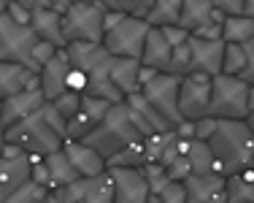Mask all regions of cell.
<instances>
[{"instance_id":"obj_1","label":"cell","mask_w":254,"mask_h":203,"mask_svg":"<svg viewBox=\"0 0 254 203\" xmlns=\"http://www.w3.org/2000/svg\"><path fill=\"white\" fill-rule=\"evenodd\" d=\"M214 154L216 174L222 179L244 174L254 168V125L252 119L233 122V119H216L211 138L205 141Z\"/></svg>"},{"instance_id":"obj_26","label":"cell","mask_w":254,"mask_h":203,"mask_svg":"<svg viewBox=\"0 0 254 203\" xmlns=\"http://www.w3.org/2000/svg\"><path fill=\"white\" fill-rule=\"evenodd\" d=\"M44 165H46V171H49V187H46L49 193H54V190H60V187H65V184H70L78 179V174L70 168L68 157L63 154V149L54 152V154H46Z\"/></svg>"},{"instance_id":"obj_36","label":"cell","mask_w":254,"mask_h":203,"mask_svg":"<svg viewBox=\"0 0 254 203\" xmlns=\"http://www.w3.org/2000/svg\"><path fill=\"white\" fill-rule=\"evenodd\" d=\"M141 174H143V179H146L149 193H152V195H157V193H160V190L165 187L168 182H171L165 171H162L160 165H154V163H152V165H143V168H141Z\"/></svg>"},{"instance_id":"obj_3","label":"cell","mask_w":254,"mask_h":203,"mask_svg":"<svg viewBox=\"0 0 254 203\" xmlns=\"http://www.w3.org/2000/svg\"><path fill=\"white\" fill-rule=\"evenodd\" d=\"M138 138H143V135L138 133V128L132 125L130 109H127L125 103H114L111 109L106 111V117L95 125V130L81 141V144H87L89 149H95L103 160H108Z\"/></svg>"},{"instance_id":"obj_8","label":"cell","mask_w":254,"mask_h":203,"mask_svg":"<svg viewBox=\"0 0 254 203\" xmlns=\"http://www.w3.org/2000/svg\"><path fill=\"white\" fill-rule=\"evenodd\" d=\"M35 41H38V38L33 35V30H30V27L16 25V22H11L5 14H0V63L22 65V68L38 73L33 57H30Z\"/></svg>"},{"instance_id":"obj_23","label":"cell","mask_w":254,"mask_h":203,"mask_svg":"<svg viewBox=\"0 0 254 203\" xmlns=\"http://www.w3.org/2000/svg\"><path fill=\"white\" fill-rule=\"evenodd\" d=\"M25 182H30V160H5L0 157V203L8 198L14 190H19Z\"/></svg>"},{"instance_id":"obj_20","label":"cell","mask_w":254,"mask_h":203,"mask_svg":"<svg viewBox=\"0 0 254 203\" xmlns=\"http://www.w3.org/2000/svg\"><path fill=\"white\" fill-rule=\"evenodd\" d=\"M171 46H168L162 30L157 27H149L146 33V41H143V52H141V60L138 63L143 68H152L157 73H171Z\"/></svg>"},{"instance_id":"obj_24","label":"cell","mask_w":254,"mask_h":203,"mask_svg":"<svg viewBox=\"0 0 254 203\" xmlns=\"http://www.w3.org/2000/svg\"><path fill=\"white\" fill-rule=\"evenodd\" d=\"M181 184H184V198H187V203H205V201L214 198V195L222 193L225 179L216 176V174H205V176L190 174Z\"/></svg>"},{"instance_id":"obj_41","label":"cell","mask_w":254,"mask_h":203,"mask_svg":"<svg viewBox=\"0 0 254 203\" xmlns=\"http://www.w3.org/2000/svg\"><path fill=\"white\" fill-rule=\"evenodd\" d=\"M162 35H165V41H168V46H171V49H179V46H184L187 38H190V33H184V30H181L179 25L162 27Z\"/></svg>"},{"instance_id":"obj_42","label":"cell","mask_w":254,"mask_h":203,"mask_svg":"<svg viewBox=\"0 0 254 203\" xmlns=\"http://www.w3.org/2000/svg\"><path fill=\"white\" fill-rule=\"evenodd\" d=\"M214 128H216V119H211V117L197 119L195 122V141H208L211 133H214Z\"/></svg>"},{"instance_id":"obj_17","label":"cell","mask_w":254,"mask_h":203,"mask_svg":"<svg viewBox=\"0 0 254 203\" xmlns=\"http://www.w3.org/2000/svg\"><path fill=\"white\" fill-rule=\"evenodd\" d=\"M44 103L46 100L41 95V89H25V92L14 95V98H5L0 103V130L14 128L16 122H22L30 114H35Z\"/></svg>"},{"instance_id":"obj_34","label":"cell","mask_w":254,"mask_h":203,"mask_svg":"<svg viewBox=\"0 0 254 203\" xmlns=\"http://www.w3.org/2000/svg\"><path fill=\"white\" fill-rule=\"evenodd\" d=\"M78 103H81V95H73V92H63L57 100H52V109L57 111L60 117L65 119V125H68V119L78 111Z\"/></svg>"},{"instance_id":"obj_9","label":"cell","mask_w":254,"mask_h":203,"mask_svg":"<svg viewBox=\"0 0 254 203\" xmlns=\"http://www.w3.org/2000/svg\"><path fill=\"white\" fill-rule=\"evenodd\" d=\"M208 98H211V79L203 73H187L179 79V117L187 122H197L208 114Z\"/></svg>"},{"instance_id":"obj_21","label":"cell","mask_w":254,"mask_h":203,"mask_svg":"<svg viewBox=\"0 0 254 203\" xmlns=\"http://www.w3.org/2000/svg\"><path fill=\"white\" fill-rule=\"evenodd\" d=\"M25 89H38V73L22 68V65L0 63V103Z\"/></svg>"},{"instance_id":"obj_30","label":"cell","mask_w":254,"mask_h":203,"mask_svg":"<svg viewBox=\"0 0 254 203\" xmlns=\"http://www.w3.org/2000/svg\"><path fill=\"white\" fill-rule=\"evenodd\" d=\"M146 165V149H143V138L132 141L130 146H125L122 152H117L114 157L106 160V168H135L141 171Z\"/></svg>"},{"instance_id":"obj_43","label":"cell","mask_w":254,"mask_h":203,"mask_svg":"<svg viewBox=\"0 0 254 203\" xmlns=\"http://www.w3.org/2000/svg\"><path fill=\"white\" fill-rule=\"evenodd\" d=\"M154 76H160V73H157V70H152V68H143V65H141V68H138V89H141L143 84H149Z\"/></svg>"},{"instance_id":"obj_44","label":"cell","mask_w":254,"mask_h":203,"mask_svg":"<svg viewBox=\"0 0 254 203\" xmlns=\"http://www.w3.org/2000/svg\"><path fill=\"white\" fill-rule=\"evenodd\" d=\"M205 203H227V201H225V195L219 193V195H214V198H211V201H205Z\"/></svg>"},{"instance_id":"obj_2","label":"cell","mask_w":254,"mask_h":203,"mask_svg":"<svg viewBox=\"0 0 254 203\" xmlns=\"http://www.w3.org/2000/svg\"><path fill=\"white\" fill-rule=\"evenodd\" d=\"M65 55H68L70 68L81 70L84 79H87V89H84L87 98H98L106 103H122L125 100L117 92V87L111 84V76H108L111 57L100 44H68Z\"/></svg>"},{"instance_id":"obj_13","label":"cell","mask_w":254,"mask_h":203,"mask_svg":"<svg viewBox=\"0 0 254 203\" xmlns=\"http://www.w3.org/2000/svg\"><path fill=\"white\" fill-rule=\"evenodd\" d=\"M30 30L38 41H46L54 49H65L63 16L46 8V0H30Z\"/></svg>"},{"instance_id":"obj_11","label":"cell","mask_w":254,"mask_h":203,"mask_svg":"<svg viewBox=\"0 0 254 203\" xmlns=\"http://www.w3.org/2000/svg\"><path fill=\"white\" fill-rule=\"evenodd\" d=\"M138 92L143 95V98L152 103V109L165 119L171 128H176L181 122L179 117V106H176V98H179V76L173 73H160L154 76L149 84H143Z\"/></svg>"},{"instance_id":"obj_6","label":"cell","mask_w":254,"mask_h":203,"mask_svg":"<svg viewBox=\"0 0 254 203\" xmlns=\"http://www.w3.org/2000/svg\"><path fill=\"white\" fill-rule=\"evenodd\" d=\"M103 16L106 5L100 0H78L70 3V8L63 16V38L68 44H100L103 41Z\"/></svg>"},{"instance_id":"obj_29","label":"cell","mask_w":254,"mask_h":203,"mask_svg":"<svg viewBox=\"0 0 254 203\" xmlns=\"http://www.w3.org/2000/svg\"><path fill=\"white\" fill-rule=\"evenodd\" d=\"M246 41H254V16H225L222 44H246Z\"/></svg>"},{"instance_id":"obj_19","label":"cell","mask_w":254,"mask_h":203,"mask_svg":"<svg viewBox=\"0 0 254 203\" xmlns=\"http://www.w3.org/2000/svg\"><path fill=\"white\" fill-rule=\"evenodd\" d=\"M63 154L68 157L70 168L78 174V179H92V176L106 174V160H103L95 149L81 144V141H65Z\"/></svg>"},{"instance_id":"obj_16","label":"cell","mask_w":254,"mask_h":203,"mask_svg":"<svg viewBox=\"0 0 254 203\" xmlns=\"http://www.w3.org/2000/svg\"><path fill=\"white\" fill-rule=\"evenodd\" d=\"M219 73L235 76L244 84L254 87V41H246V44H225Z\"/></svg>"},{"instance_id":"obj_25","label":"cell","mask_w":254,"mask_h":203,"mask_svg":"<svg viewBox=\"0 0 254 203\" xmlns=\"http://www.w3.org/2000/svg\"><path fill=\"white\" fill-rule=\"evenodd\" d=\"M138 68L141 63L138 60H125V57H111V68H108V76H111V84L117 87V92L127 98V95L138 92Z\"/></svg>"},{"instance_id":"obj_40","label":"cell","mask_w":254,"mask_h":203,"mask_svg":"<svg viewBox=\"0 0 254 203\" xmlns=\"http://www.w3.org/2000/svg\"><path fill=\"white\" fill-rule=\"evenodd\" d=\"M41 111H44V117H46V122H49V125H52V128H54V130H57V133H60V135H63V138H68V125H65V119H63V117H60V114H57V111H54V109H52V103H44V109H41Z\"/></svg>"},{"instance_id":"obj_31","label":"cell","mask_w":254,"mask_h":203,"mask_svg":"<svg viewBox=\"0 0 254 203\" xmlns=\"http://www.w3.org/2000/svg\"><path fill=\"white\" fill-rule=\"evenodd\" d=\"M222 195H225L227 203H254V184L246 182L241 174L227 176L225 187H222Z\"/></svg>"},{"instance_id":"obj_22","label":"cell","mask_w":254,"mask_h":203,"mask_svg":"<svg viewBox=\"0 0 254 203\" xmlns=\"http://www.w3.org/2000/svg\"><path fill=\"white\" fill-rule=\"evenodd\" d=\"M216 14L214 0H181V11H179V27L184 33H195L200 30L205 22H211Z\"/></svg>"},{"instance_id":"obj_37","label":"cell","mask_w":254,"mask_h":203,"mask_svg":"<svg viewBox=\"0 0 254 203\" xmlns=\"http://www.w3.org/2000/svg\"><path fill=\"white\" fill-rule=\"evenodd\" d=\"M154 198L160 201V203H187V198H184V184H181V182H168L165 187L154 195Z\"/></svg>"},{"instance_id":"obj_33","label":"cell","mask_w":254,"mask_h":203,"mask_svg":"<svg viewBox=\"0 0 254 203\" xmlns=\"http://www.w3.org/2000/svg\"><path fill=\"white\" fill-rule=\"evenodd\" d=\"M214 8L222 16H252L254 14L252 0H214Z\"/></svg>"},{"instance_id":"obj_46","label":"cell","mask_w":254,"mask_h":203,"mask_svg":"<svg viewBox=\"0 0 254 203\" xmlns=\"http://www.w3.org/2000/svg\"><path fill=\"white\" fill-rule=\"evenodd\" d=\"M146 203H160V201H157V198H154V195H152V198H149Z\"/></svg>"},{"instance_id":"obj_27","label":"cell","mask_w":254,"mask_h":203,"mask_svg":"<svg viewBox=\"0 0 254 203\" xmlns=\"http://www.w3.org/2000/svg\"><path fill=\"white\" fill-rule=\"evenodd\" d=\"M187 163H190V174L195 176H205V174H216V163H214V154H211V149L205 141H190V146H187ZM219 176V174H216Z\"/></svg>"},{"instance_id":"obj_39","label":"cell","mask_w":254,"mask_h":203,"mask_svg":"<svg viewBox=\"0 0 254 203\" xmlns=\"http://www.w3.org/2000/svg\"><path fill=\"white\" fill-rule=\"evenodd\" d=\"M165 174H168V179H171V182H184V179L190 176V163H187L184 154H179V157L173 160L171 165H168Z\"/></svg>"},{"instance_id":"obj_32","label":"cell","mask_w":254,"mask_h":203,"mask_svg":"<svg viewBox=\"0 0 254 203\" xmlns=\"http://www.w3.org/2000/svg\"><path fill=\"white\" fill-rule=\"evenodd\" d=\"M46 198H49V190L46 187H38V184H33V182H25L19 190H14L3 203H44Z\"/></svg>"},{"instance_id":"obj_47","label":"cell","mask_w":254,"mask_h":203,"mask_svg":"<svg viewBox=\"0 0 254 203\" xmlns=\"http://www.w3.org/2000/svg\"><path fill=\"white\" fill-rule=\"evenodd\" d=\"M44 203H52V201H49V198H46V201H44Z\"/></svg>"},{"instance_id":"obj_4","label":"cell","mask_w":254,"mask_h":203,"mask_svg":"<svg viewBox=\"0 0 254 203\" xmlns=\"http://www.w3.org/2000/svg\"><path fill=\"white\" fill-rule=\"evenodd\" d=\"M254 114V87L244 84L235 76H214L211 79V98H208V114L211 119H233L244 122Z\"/></svg>"},{"instance_id":"obj_45","label":"cell","mask_w":254,"mask_h":203,"mask_svg":"<svg viewBox=\"0 0 254 203\" xmlns=\"http://www.w3.org/2000/svg\"><path fill=\"white\" fill-rule=\"evenodd\" d=\"M3 144H5V138H3V130H0V149H3Z\"/></svg>"},{"instance_id":"obj_10","label":"cell","mask_w":254,"mask_h":203,"mask_svg":"<svg viewBox=\"0 0 254 203\" xmlns=\"http://www.w3.org/2000/svg\"><path fill=\"white\" fill-rule=\"evenodd\" d=\"M52 203H111L114 190L108 174L92 176V179H76V182L65 184V187L49 193Z\"/></svg>"},{"instance_id":"obj_5","label":"cell","mask_w":254,"mask_h":203,"mask_svg":"<svg viewBox=\"0 0 254 203\" xmlns=\"http://www.w3.org/2000/svg\"><path fill=\"white\" fill-rule=\"evenodd\" d=\"M41 109H44V106H41ZM41 109L35 111V114H30L27 119L16 122L14 128L3 130L5 144L19 146L27 157H46V154L60 152L63 144H65L63 135H60L57 130L46 122V117H44V111H41Z\"/></svg>"},{"instance_id":"obj_7","label":"cell","mask_w":254,"mask_h":203,"mask_svg":"<svg viewBox=\"0 0 254 203\" xmlns=\"http://www.w3.org/2000/svg\"><path fill=\"white\" fill-rule=\"evenodd\" d=\"M149 25L132 16H122L119 25L103 33L100 46L108 52V57H125V60H141L143 41H146Z\"/></svg>"},{"instance_id":"obj_12","label":"cell","mask_w":254,"mask_h":203,"mask_svg":"<svg viewBox=\"0 0 254 203\" xmlns=\"http://www.w3.org/2000/svg\"><path fill=\"white\" fill-rule=\"evenodd\" d=\"M108 179H111L114 201L111 203H146L152 198L149 184L141 171L135 168H106Z\"/></svg>"},{"instance_id":"obj_18","label":"cell","mask_w":254,"mask_h":203,"mask_svg":"<svg viewBox=\"0 0 254 203\" xmlns=\"http://www.w3.org/2000/svg\"><path fill=\"white\" fill-rule=\"evenodd\" d=\"M68 70H70V63H68L65 49H60L57 55H54L49 63L44 65V68H41V73H38V89H41V95H44L46 103H52V100H57L63 92H68V89H65Z\"/></svg>"},{"instance_id":"obj_14","label":"cell","mask_w":254,"mask_h":203,"mask_svg":"<svg viewBox=\"0 0 254 203\" xmlns=\"http://www.w3.org/2000/svg\"><path fill=\"white\" fill-rule=\"evenodd\" d=\"M187 49H190V73H203L208 79L219 76L222 52H225L222 41H203V38H192L190 35Z\"/></svg>"},{"instance_id":"obj_38","label":"cell","mask_w":254,"mask_h":203,"mask_svg":"<svg viewBox=\"0 0 254 203\" xmlns=\"http://www.w3.org/2000/svg\"><path fill=\"white\" fill-rule=\"evenodd\" d=\"M60 49H54L52 44H46V41H35V46H33V52H30V57H33V63H35V68H38V73H41V68H44L49 60L57 55Z\"/></svg>"},{"instance_id":"obj_35","label":"cell","mask_w":254,"mask_h":203,"mask_svg":"<svg viewBox=\"0 0 254 203\" xmlns=\"http://www.w3.org/2000/svg\"><path fill=\"white\" fill-rule=\"evenodd\" d=\"M5 16L16 25H30V0H5Z\"/></svg>"},{"instance_id":"obj_28","label":"cell","mask_w":254,"mask_h":203,"mask_svg":"<svg viewBox=\"0 0 254 203\" xmlns=\"http://www.w3.org/2000/svg\"><path fill=\"white\" fill-rule=\"evenodd\" d=\"M179 11H181V0H152L146 14V25L149 27H173L179 25Z\"/></svg>"},{"instance_id":"obj_15","label":"cell","mask_w":254,"mask_h":203,"mask_svg":"<svg viewBox=\"0 0 254 203\" xmlns=\"http://www.w3.org/2000/svg\"><path fill=\"white\" fill-rule=\"evenodd\" d=\"M114 103H106V100L98 98H87L81 95V103H78V111L68 119V138L65 141H84L89 133L95 130V125L106 117V111L111 109Z\"/></svg>"}]
</instances>
